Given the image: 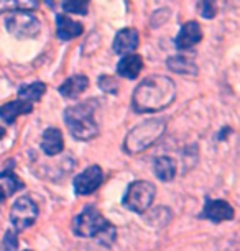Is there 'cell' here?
<instances>
[{"label": "cell", "instance_id": "obj_1", "mask_svg": "<svg viewBox=\"0 0 240 251\" xmlns=\"http://www.w3.org/2000/svg\"><path fill=\"white\" fill-rule=\"evenodd\" d=\"M176 84L166 75H150L143 79L132 96V105L136 113L160 112L175 102Z\"/></svg>", "mask_w": 240, "mask_h": 251}, {"label": "cell", "instance_id": "obj_2", "mask_svg": "<svg viewBox=\"0 0 240 251\" xmlns=\"http://www.w3.org/2000/svg\"><path fill=\"white\" fill-rule=\"evenodd\" d=\"M73 231L81 238H96L102 245L110 246L115 240V226L104 219L96 207L87 205L73 220Z\"/></svg>", "mask_w": 240, "mask_h": 251}, {"label": "cell", "instance_id": "obj_3", "mask_svg": "<svg viewBox=\"0 0 240 251\" xmlns=\"http://www.w3.org/2000/svg\"><path fill=\"white\" fill-rule=\"evenodd\" d=\"M97 102L94 99L68 107L64 110V122L74 138L79 141H89L99 135V126L94 118Z\"/></svg>", "mask_w": 240, "mask_h": 251}, {"label": "cell", "instance_id": "obj_4", "mask_svg": "<svg viewBox=\"0 0 240 251\" xmlns=\"http://www.w3.org/2000/svg\"><path fill=\"white\" fill-rule=\"evenodd\" d=\"M164 130H166V122L161 120V118H152V120L140 123L125 136L124 151L129 154L142 153L161 138Z\"/></svg>", "mask_w": 240, "mask_h": 251}, {"label": "cell", "instance_id": "obj_5", "mask_svg": "<svg viewBox=\"0 0 240 251\" xmlns=\"http://www.w3.org/2000/svg\"><path fill=\"white\" fill-rule=\"evenodd\" d=\"M155 194H157V189H155L152 182L135 181L127 187L125 196L122 199V203L129 210L135 212V214H143L153 203Z\"/></svg>", "mask_w": 240, "mask_h": 251}, {"label": "cell", "instance_id": "obj_6", "mask_svg": "<svg viewBox=\"0 0 240 251\" xmlns=\"http://www.w3.org/2000/svg\"><path fill=\"white\" fill-rule=\"evenodd\" d=\"M5 28L12 36L18 40H30L40 33L41 23L30 12H15L5 20Z\"/></svg>", "mask_w": 240, "mask_h": 251}, {"label": "cell", "instance_id": "obj_7", "mask_svg": "<svg viewBox=\"0 0 240 251\" xmlns=\"http://www.w3.org/2000/svg\"><path fill=\"white\" fill-rule=\"evenodd\" d=\"M38 217V205L28 196L18 197L10 208V224L15 231H23L35 224Z\"/></svg>", "mask_w": 240, "mask_h": 251}, {"label": "cell", "instance_id": "obj_8", "mask_svg": "<svg viewBox=\"0 0 240 251\" xmlns=\"http://www.w3.org/2000/svg\"><path fill=\"white\" fill-rule=\"evenodd\" d=\"M102 181H104V173H102V169L99 168L97 164H92L74 177V182H73L74 192H76L78 196H89V194H92L94 191H97V189L101 187Z\"/></svg>", "mask_w": 240, "mask_h": 251}, {"label": "cell", "instance_id": "obj_9", "mask_svg": "<svg viewBox=\"0 0 240 251\" xmlns=\"http://www.w3.org/2000/svg\"><path fill=\"white\" fill-rule=\"evenodd\" d=\"M235 215L232 205L225 201H220V199H208L204 205V210L199 214V219H206L211 220L214 224H220V222H229L232 220Z\"/></svg>", "mask_w": 240, "mask_h": 251}, {"label": "cell", "instance_id": "obj_10", "mask_svg": "<svg viewBox=\"0 0 240 251\" xmlns=\"http://www.w3.org/2000/svg\"><path fill=\"white\" fill-rule=\"evenodd\" d=\"M201 40H202V30H201L199 23L194 20H189L181 26V30L175 40V45L178 50L185 51V50H191L192 46H196Z\"/></svg>", "mask_w": 240, "mask_h": 251}, {"label": "cell", "instance_id": "obj_11", "mask_svg": "<svg viewBox=\"0 0 240 251\" xmlns=\"http://www.w3.org/2000/svg\"><path fill=\"white\" fill-rule=\"evenodd\" d=\"M136 46H138V31L133 30V28H124L115 35L114 51L117 54H130L132 51L136 50Z\"/></svg>", "mask_w": 240, "mask_h": 251}, {"label": "cell", "instance_id": "obj_12", "mask_svg": "<svg viewBox=\"0 0 240 251\" xmlns=\"http://www.w3.org/2000/svg\"><path fill=\"white\" fill-rule=\"evenodd\" d=\"M31 110H33L31 102L18 99V100H12L8 103H3V105L0 107V118L5 123H8V125H12V123L17 120V117L28 115V113H31Z\"/></svg>", "mask_w": 240, "mask_h": 251}, {"label": "cell", "instance_id": "obj_13", "mask_svg": "<svg viewBox=\"0 0 240 251\" xmlns=\"http://www.w3.org/2000/svg\"><path fill=\"white\" fill-rule=\"evenodd\" d=\"M82 31L84 28L79 22H74L66 15H56V35H58L59 40H74L79 35H82Z\"/></svg>", "mask_w": 240, "mask_h": 251}, {"label": "cell", "instance_id": "obj_14", "mask_svg": "<svg viewBox=\"0 0 240 251\" xmlns=\"http://www.w3.org/2000/svg\"><path fill=\"white\" fill-rule=\"evenodd\" d=\"M89 86V79L82 74H74L59 86V94L66 99H78Z\"/></svg>", "mask_w": 240, "mask_h": 251}, {"label": "cell", "instance_id": "obj_15", "mask_svg": "<svg viewBox=\"0 0 240 251\" xmlns=\"http://www.w3.org/2000/svg\"><path fill=\"white\" fill-rule=\"evenodd\" d=\"M41 150L45 154L56 156L64 150V140L63 133L58 128H46L41 138Z\"/></svg>", "mask_w": 240, "mask_h": 251}, {"label": "cell", "instance_id": "obj_16", "mask_svg": "<svg viewBox=\"0 0 240 251\" xmlns=\"http://www.w3.org/2000/svg\"><path fill=\"white\" fill-rule=\"evenodd\" d=\"M143 69V59L138 54H125L117 64V73L125 79H135Z\"/></svg>", "mask_w": 240, "mask_h": 251}, {"label": "cell", "instance_id": "obj_17", "mask_svg": "<svg viewBox=\"0 0 240 251\" xmlns=\"http://www.w3.org/2000/svg\"><path fill=\"white\" fill-rule=\"evenodd\" d=\"M168 69L181 75H196L197 74V64L192 59H187L185 56H171L166 61Z\"/></svg>", "mask_w": 240, "mask_h": 251}, {"label": "cell", "instance_id": "obj_18", "mask_svg": "<svg viewBox=\"0 0 240 251\" xmlns=\"http://www.w3.org/2000/svg\"><path fill=\"white\" fill-rule=\"evenodd\" d=\"M155 174L158 176V179L168 182L171 179H175L176 176V163L173 158L169 156H160L155 159Z\"/></svg>", "mask_w": 240, "mask_h": 251}, {"label": "cell", "instance_id": "obj_19", "mask_svg": "<svg viewBox=\"0 0 240 251\" xmlns=\"http://www.w3.org/2000/svg\"><path fill=\"white\" fill-rule=\"evenodd\" d=\"M38 8V0H0V15L7 12H33Z\"/></svg>", "mask_w": 240, "mask_h": 251}, {"label": "cell", "instance_id": "obj_20", "mask_svg": "<svg viewBox=\"0 0 240 251\" xmlns=\"http://www.w3.org/2000/svg\"><path fill=\"white\" fill-rule=\"evenodd\" d=\"M0 186L3 187V191L7 192V196H12V194H15L17 191L23 189V182L20 181V177L13 173L12 163L0 173Z\"/></svg>", "mask_w": 240, "mask_h": 251}, {"label": "cell", "instance_id": "obj_21", "mask_svg": "<svg viewBox=\"0 0 240 251\" xmlns=\"http://www.w3.org/2000/svg\"><path fill=\"white\" fill-rule=\"evenodd\" d=\"M45 92H46V86L43 82L27 84V86H22L18 89V96L27 102H40V99L43 97Z\"/></svg>", "mask_w": 240, "mask_h": 251}, {"label": "cell", "instance_id": "obj_22", "mask_svg": "<svg viewBox=\"0 0 240 251\" xmlns=\"http://www.w3.org/2000/svg\"><path fill=\"white\" fill-rule=\"evenodd\" d=\"M89 3H91V0H61L63 10L76 13V15H86L89 12Z\"/></svg>", "mask_w": 240, "mask_h": 251}, {"label": "cell", "instance_id": "obj_23", "mask_svg": "<svg viewBox=\"0 0 240 251\" xmlns=\"http://www.w3.org/2000/svg\"><path fill=\"white\" fill-rule=\"evenodd\" d=\"M199 13L204 18H214L217 10H215V0H199Z\"/></svg>", "mask_w": 240, "mask_h": 251}, {"label": "cell", "instance_id": "obj_24", "mask_svg": "<svg viewBox=\"0 0 240 251\" xmlns=\"http://www.w3.org/2000/svg\"><path fill=\"white\" fill-rule=\"evenodd\" d=\"M3 250L5 251H17L18 248V236L15 230H8L5 235H3Z\"/></svg>", "mask_w": 240, "mask_h": 251}, {"label": "cell", "instance_id": "obj_25", "mask_svg": "<svg viewBox=\"0 0 240 251\" xmlns=\"http://www.w3.org/2000/svg\"><path fill=\"white\" fill-rule=\"evenodd\" d=\"M99 86H101V89L104 92L115 94L117 87H119V84H117V80L114 77H110V75H102V77L99 79Z\"/></svg>", "mask_w": 240, "mask_h": 251}, {"label": "cell", "instance_id": "obj_26", "mask_svg": "<svg viewBox=\"0 0 240 251\" xmlns=\"http://www.w3.org/2000/svg\"><path fill=\"white\" fill-rule=\"evenodd\" d=\"M5 197H7V194H5V191H3V187L0 186V203L5 201Z\"/></svg>", "mask_w": 240, "mask_h": 251}, {"label": "cell", "instance_id": "obj_27", "mask_svg": "<svg viewBox=\"0 0 240 251\" xmlns=\"http://www.w3.org/2000/svg\"><path fill=\"white\" fill-rule=\"evenodd\" d=\"M3 136H5V128H3V126H0V140H2Z\"/></svg>", "mask_w": 240, "mask_h": 251}, {"label": "cell", "instance_id": "obj_28", "mask_svg": "<svg viewBox=\"0 0 240 251\" xmlns=\"http://www.w3.org/2000/svg\"><path fill=\"white\" fill-rule=\"evenodd\" d=\"M27 251H31V250H27Z\"/></svg>", "mask_w": 240, "mask_h": 251}]
</instances>
